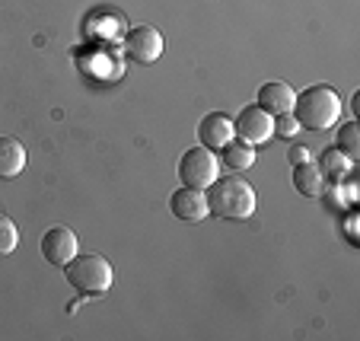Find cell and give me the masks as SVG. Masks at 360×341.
<instances>
[{
    "mask_svg": "<svg viewBox=\"0 0 360 341\" xmlns=\"http://www.w3.org/2000/svg\"><path fill=\"white\" fill-rule=\"evenodd\" d=\"M207 211L220 220H245L252 217L259 198H255V191L245 179H214L207 188Z\"/></svg>",
    "mask_w": 360,
    "mask_h": 341,
    "instance_id": "6da1fadb",
    "label": "cell"
},
{
    "mask_svg": "<svg viewBox=\"0 0 360 341\" xmlns=\"http://www.w3.org/2000/svg\"><path fill=\"white\" fill-rule=\"evenodd\" d=\"M293 118L300 122V128H309V131H326L335 128L341 115V99L332 86L319 83V86H309L293 99Z\"/></svg>",
    "mask_w": 360,
    "mask_h": 341,
    "instance_id": "7a4b0ae2",
    "label": "cell"
},
{
    "mask_svg": "<svg viewBox=\"0 0 360 341\" xmlns=\"http://www.w3.org/2000/svg\"><path fill=\"white\" fill-rule=\"evenodd\" d=\"M64 278H68V284L74 287V290H80V294L99 297L112 287V265L105 262V255L77 252L74 259L64 265Z\"/></svg>",
    "mask_w": 360,
    "mask_h": 341,
    "instance_id": "3957f363",
    "label": "cell"
},
{
    "mask_svg": "<svg viewBox=\"0 0 360 341\" xmlns=\"http://www.w3.org/2000/svg\"><path fill=\"white\" fill-rule=\"evenodd\" d=\"M217 169H220V163L214 157V150H207V147H191L179 160V179H182V185H191V188H201V191L217 179Z\"/></svg>",
    "mask_w": 360,
    "mask_h": 341,
    "instance_id": "277c9868",
    "label": "cell"
},
{
    "mask_svg": "<svg viewBox=\"0 0 360 341\" xmlns=\"http://www.w3.org/2000/svg\"><path fill=\"white\" fill-rule=\"evenodd\" d=\"M39 249H41V259H45L48 265L64 268L77 252H80V243H77V233L68 230V226H48L41 243H39Z\"/></svg>",
    "mask_w": 360,
    "mask_h": 341,
    "instance_id": "5b68a950",
    "label": "cell"
},
{
    "mask_svg": "<svg viewBox=\"0 0 360 341\" xmlns=\"http://www.w3.org/2000/svg\"><path fill=\"white\" fill-rule=\"evenodd\" d=\"M124 51L137 64H153L163 55V35L153 26H131L124 35Z\"/></svg>",
    "mask_w": 360,
    "mask_h": 341,
    "instance_id": "8992f818",
    "label": "cell"
},
{
    "mask_svg": "<svg viewBox=\"0 0 360 341\" xmlns=\"http://www.w3.org/2000/svg\"><path fill=\"white\" fill-rule=\"evenodd\" d=\"M233 131H236L239 141L252 143V147H255V143H265L268 137L274 134V115H268L259 105H245L236 115V122H233Z\"/></svg>",
    "mask_w": 360,
    "mask_h": 341,
    "instance_id": "52a82bcc",
    "label": "cell"
},
{
    "mask_svg": "<svg viewBox=\"0 0 360 341\" xmlns=\"http://www.w3.org/2000/svg\"><path fill=\"white\" fill-rule=\"evenodd\" d=\"M169 211L176 214L182 224H201L207 217V195L201 188H191V185H182V188L172 191L169 198Z\"/></svg>",
    "mask_w": 360,
    "mask_h": 341,
    "instance_id": "ba28073f",
    "label": "cell"
},
{
    "mask_svg": "<svg viewBox=\"0 0 360 341\" xmlns=\"http://www.w3.org/2000/svg\"><path fill=\"white\" fill-rule=\"evenodd\" d=\"M233 137H236L233 118L224 115V112H211V115H204L201 124H198V141H201V147H207V150H220Z\"/></svg>",
    "mask_w": 360,
    "mask_h": 341,
    "instance_id": "9c48e42d",
    "label": "cell"
},
{
    "mask_svg": "<svg viewBox=\"0 0 360 341\" xmlns=\"http://www.w3.org/2000/svg\"><path fill=\"white\" fill-rule=\"evenodd\" d=\"M293 99H297V93L290 89V83L284 80H271L265 83V86L259 89V109H265L268 115H284V112L293 109Z\"/></svg>",
    "mask_w": 360,
    "mask_h": 341,
    "instance_id": "30bf717a",
    "label": "cell"
},
{
    "mask_svg": "<svg viewBox=\"0 0 360 341\" xmlns=\"http://www.w3.org/2000/svg\"><path fill=\"white\" fill-rule=\"evenodd\" d=\"M29 163V153L16 137H0V179H16Z\"/></svg>",
    "mask_w": 360,
    "mask_h": 341,
    "instance_id": "8fae6325",
    "label": "cell"
},
{
    "mask_svg": "<svg viewBox=\"0 0 360 341\" xmlns=\"http://www.w3.org/2000/svg\"><path fill=\"white\" fill-rule=\"evenodd\" d=\"M322 185H326V179H322L319 166H316L313 160L293 166V188H297L303 198H316V195H322Z\"/></svg>",
    "mask_w": 360,
    "mask_h": 341,
    "instance_id": "7c38bea8",
    "label": "cell"
},
{
    "mask_svg": "<svg viewBox=\"0 0 360 341\" xmlns=\"http://www.w3.org/2000/svg\"><path fill=\"white\" fill-rule=\"evenodd\" d=\"M220 153H224V163L230 166L233 172H245L255 166V147L245 141H239V137H233V141H226L224 147H220Z\"/></svg>",
    "mask_w": 360,
    "mask_h": 341,
    "instance_id": "4fadbf2b",
    "label": "cell"
},
{
    "mask_svg": "<svg viewBox=\"0 0 360 341\" xmlns=\"http://www.w3.org/2000/svg\"><path fill=\"white\" fill-rule=\"evenodd\" d=\"M316 166H319L322 179H332V182H341V179H347V172H351V160H347L338 147H328Z\"/></svg>",
    "mask_w": 360,
    "mask_h": 341,
    "instance_id": "5bb4252c",
    "label": "cell"
},
{
    "mask_svg": "<svg viewBox=\"0 0 360 341\" xmlns=\"http://www.w3.org/2000/svg\"><path fill=\"white\" fill-rule=\"evenodd\" d=\"M335 147H338L341 153H345L347 160H357L360 157V128L357 124H341V131H338V137H335Z\"/></svg>",
    "mask_w": 360,
    "mask_h": 341,
    "instance_id": "9a60e30c",
    "label": "cell"
},
{
    "mask_svg": "<svg viewBox=\"0 0 360 341\" xmlns=\"http://www.w3.org/2000/svg\"><path fill=\"white\" fill-rule=\"evenodd\" d=\"M16 243H20V230H16V224L7 217V214H0V255H10L16 249Z\"/></svg>",
    "mask_w": 360,
    "mask_h": 341,
    "instance_id": "2e32d148",
    "label": "cell"
},
{
    "mask_svg": "<svg viewBox=\"0 0 360 341\" xmlns=\"http://www.w3.org/2000/svg\"><path fill=\"white\" fill-rule=\"evenodd\" d=\"M300 131V122L293 118V112H284V115H274V134L278 137H293Z\"/></svg>",
    "mask_w": 360,
    "mask_h": 341,
    "instance_id": "e0dca14e",
    "label": "cell"
},
{
    "mask_svg": "<svg viewBox=\"0 0 360 341\" xmlns=\"http://www.w3.org/2000/svg\"><path fill=\"white\" fill-rule=\"evenodd\" d=\"M290 160H293V166H297V163H306V160H309V150H306V147H293V150H290Z\"/></svg>",
    "mask_w": 360,
    "mask_h": 341,
    "instance_id": "ac0fdd59",
    "label": "cell"
}]
</instances>
